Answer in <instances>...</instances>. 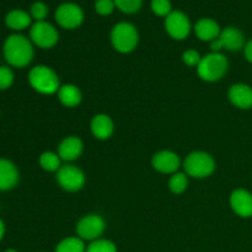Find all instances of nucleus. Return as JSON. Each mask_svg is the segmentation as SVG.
I'll list each match as a JSON object with an SVG mask.
<instances>
[{"label": "nucleus", "mask_w": 252, "mask_h": 252, "mask_svg": "<svg viewBox=\"0 0 252 252\" xmlns=\"http://www.w3.org/2000/svg\"><path fill=\"white\" fill-rule=\"evenodd\" d=\"M165 30L171 38L182 41L191 33L192 25L189 16L181 10H172L169 16L165 17Z\"/></svg>", "instance_id": "9d476101"}, {"label": "nucleus", "mask_w": 252, "mask_h": 252, "mask_svg": "<svg viewBox=\"0 0 252 252\" xmlns=\"http://www.w3.org/2000/svg\"><path fill=\"white\" fill-rule=\"evenodd\" d=\"M59 186L68 192H76L85 185V175L75 165H63L57 171Z\"/></svg>", "instance_id": "9b49d317"}, {"label": "nucleus", "mask_w": 252, "mask_h": 252, "mask_svg": "<svg viewBox=\"0 0 252 252\" xmlns=\"http://www.w3.org/2000/svg\"><path fill=\"white\" fill-rule=\"evenodd\" d=\"M2 54L10 66L19 69L25 68L33 61V43L24 34H10L2 44Z\"/></svg>", "instance_id": "f257e3e1"}, {"label": "nucleus", "mask_w": 252, "mask_h": 252, "mask_svg": "<svg viewBox=\"0 0 252 252\" xmlns=\"http://www.w3.org/2000/svg\"><path fill=\"white\" fill-rule=\"evenodd\" d=\"M189 186V176L184 172H175L171 175L169 180V189L172 193L181 194L184 193Z\"/></svg>", "instance_id": "5701e85b"}, {"label": "nucleus", "mask_w": 252, "mask_h": 252, "mask_svg": "<svg viewBox=\"0 0 252 252\" xmlns=\"http://www.w3.org/2000/svg\"><path fill=\"white\" fill-rule=\"evenodd\" d=\"M4 252H19V251L14 250V249H9V250H5Z\"/></svg>", "instance_id": "473e14b6"}, {"label": "nucleus", "mask_w": 252, "mask_h": 252, "mask_svg": "<svg viewBox=\"0 0 252 252\" xmlns=\"http://www.w3.org/2000/svg\"><path fill=\"white\" fill-rule=\"evenodd\" d=\"M229 203L236 216L241 218L252 217V193L248 189H238L231 192Z\"/></svg>", "instance_id": "ddd939ff"}, {"label": "nucleus", "mask_w": 252, "mask_h": 252, "mask_svg": "<svg viewBox=\"0 0 252 252\" xmlns=\"http://www.w3.org/2000/svg\"><path fill=\"white\" fill-rule=\"evenodd\" d=\"M38 162H39V166L48 172L58 171V170L62 167L61 165L62 159L59 158L58 153H53V152L42 153V154L39 155Z\"/></svg>", "instance_id": "4be33fe9"}, {"label": "nucleus", "mask_w": 252, "mask_h": 252, "mask_svg": "<svg viewBox=\"0 0 252 252\" xmlns=\"http://www.w3.org/2000/svg\"><path fill=\"white\" fill-rule=\"evenodd\" d=\"M152 165L157 171L165 175H174L181 166V159L171 150H161L153 155Z\"/></svg>", "instance_id": "f8f14e48"}, {"label": "nucleus", "mask_w": 252, "mask_h": 252, "mask_svg": "<svg viewBox=\"0 0 252 252\" xmlns=\"http://www.w3.org/2000/svg\"><path fill=\"white\" fill-rule=\"evenodd\" d=\"M85 252H117V246L107 239H97L86 246Z\"/></svg>", "instance_id": "b1692460"}, {"label": "nucleus", "mask_w": 252, "mask_h": 252, "mask_svg": "<svg viewBox=\"0 0 252 252\" xmlns=\"http://www.w3.org/2000/svg\"><path fill=\"white\" fill-rule=\"evenodd\" d=\"M5 230H6V228H5V223L2 221V219H0V241H1L2 238H4Z\"/></svg>", "instance_id": "2f4dec72"}, {"label": "nucleus", "mask_w": 252, "mask_h": 252, "mask_svg": "<svg viewBox=\"0 0 252 252\" xmlns=\"http://www.w3.org/2000/svg\"><path fill=\"white\" fill-rule=\"evenodd\" d=\"M29 83L34 91L42 95H53L61 88L57 73L47 65L33 66L29 73Z\"/></svg>", "instance_id": "f03ea898"}, {"label": "nucleus", "mask_w": 252, "mask_h": 252, "mask_svg": "<svg viewBox=\"0 0 252 252\" xmlns=\"http://www.w3.org/2000/svg\"><path fill=\"white\" fill-rule=\"evenodd\" d=\"M30 39L34 46L43 49H49L58 43V30L47 21L34 22L30 29Z\"/></svg>", "instance_id": "6e6552de"}, {"label": "nucleus", "mask_w": 252, "mask_h": 252, "mask_svg": "<svg viewBox=\"0 0 252 252\" xmlns=\"http://www.w3.org/2000/svg\"><path fill=\"white\" fill-rule=\"evenodd\" d=\"M244 54H245L246 61L252 64V39H250L244 47Z\"/></svg>", "instance_id": "7c9ffc66"}, {"label": "nucleus", "mask_w": 252, "mask_h": 252, "mask_svg": "<svg viewBox=\"0 0 252 252\" xmlns=\"http://www.w3.org/2000/svg\"><path fill=\"white\" fill-rule=\"evenodd\" d=\"M106 229L105 219L97 214H88L76 224V234L84 241H95L101 239Z\"/></svg>", "instance_id": "1a4fd4ad"}, {"label": "nucleus", "mask_w": 252, "mask_h": 252, "mask_svg": "<svg viewBox=\"0 0 252 252\" xmlns=\"http://www.w3.org/2000/svg\"><path fill=\"white\" fill-rule=\"evenodd\" d=\"M19 169L11 160L0 158V192L10 191L19 184Z\"/></svg>", "instance_id": "2eb2a0df"}, {"label": "nucleus", "mask_w": 252, "mask_h": 252, "mask_svg": "<svg viewBox=\"0 0 252 252\" xmlns=\"http://www.w3.org/2000/svg\"><path fill=\"white\" fill-rule=\"evenodd\" d=\"M202 57L196 49H187L182 54V62L189 66H198L199 62H201Z\"/></svg>", "instance_id": "c756f323"}, {"label": "nucleus", "mask_w": 252, "mask_h": 252, "mask_svg": "<svg viewBox=\"0 0 252 252\" xmlns=\"http://www.w3.org/2000/svg\"><path fill=\"white\" fill-rule=\"evenodd\" d=\"M86 245L79 236H69L57 245L56 252H85Z\"/></svg>", "instance_id": "412c9836"}, {"label": "nucleus", "mask_w": 252, "mask_h": 252, "mask_svg": "<svg viewBox=\"0 0 252 252\" xmlns=\"http://www.w3.org/2000/svg\"><path fill=\"white\" fill-rule=\"evenodd\" d=\"M111 43L120 53H130L139 43V32L130 22H118L111 31Z\"/></svg>", "instance_id": "7ed1b4c3"}, {"label": "nucleus", "mask_w": 252, "mask_h": 252, "mask_svg": "<svg viewBox=\"0 0 252 252\" xmlns=\"http://www.w3.org/2000/svg\"><path fill=\"white\" fill-rule=\"evenodd\" d=\"M221 30L218 22L211 17H202L194 25V33L201 41L212 42L220 34Z\"/></svg>", "instance_id": "a211bd4d"}, {"label": "nucleus", "mask_w": 252, "mask_h": 252, "mask_svg": "<svg viewBox=\"0 0 252 252\" xmlns=\"http://www.w3.org/2000/svg\"><path fill=\"white\" fill-rule=\"evenodd\" d=\"M150 7L152 11L160 17H166L172 12V4L170 0H152Z\"/></svg>", "instance_id": "a878e982"}, {"label": "nucleus", "mask_w": 252, "mask_h": 252, "mask_svg": "<svg viewBox=\"0 0 252 252\" xmlns=\"http://www.w3.org/2000/svg\"><path fill=\"white\" fill-rule=\"evenodd\" d=\"M228 98L235 107L240 110L252 108V88L248 84L238 83L229 88Z\"/></svg>", "instance_id": "4468645a"}, {"label": "nucleus", "mask_w": 252, "mask_h": 252, "mask_svg": "<svg viewBox=\"0 0 252 252\" xmlns=\"http://www.w3.org/2000/svg\"><path fill=\"white\" fill-rule=\"evenodd\" d=\"M116 9V5L113 0H96L95 1V11L101 16H108L112 14Z\"/></svg>", "instance_id": "c85d7f7f"}, {"label": "nucleus", "mask_w": 252, "mask_h": 252, "mask_svg": "<svg viewBox=\"0 0 252 252\" xmlns=\"http://www.w3.org/2000/svg\"><path fill=\"white\" fill-rule=\"evenodd\" d=\"M184 170L187 176L193 179H206L216 170V161L208 153L192 152L185 159Z\"/></svg>", "instance_id": "39448f33"}, {"label": "nucleus", "mask_w": 252, "mask_h": 252, "mask_svg": "<svg viewBox=\"0 0 252 252\" xmlns=\"http://www.w3.org/2000/svg\"><path fill=\"white\" fill-rule=\"evenodd\" d=\"M229 68V62L226 57L221 53H213L211 52L207 56L202 57L197 73L199 78L208 83H214L223 78Z\"/></svg>", "instance_id": "20e7f679"}, {"label": "nucleus", "mask_w": 252, "mask_h": 252, "mask_svg": "<svg viewBox=\"0 0 252 252\" xmlns=\"http://www.w3.org/2000/svg\"><path fill=\"white\" fill-rule=\"evenodd\" d=\"M15 81L14 70L10 65H0V91L7 90Z\"/></svg>", "instance_id": "bb28decb"}, {"label": "nucleus", "mask_w": 252, "mask_h": 252, "mask_svg": "<svg viewBox=\"0 0 252 252\" xmlns=\"http://www.w3.org/2000/svg\"><path fill=\"white\" fill-rule=\"evenodd\" d=\"M113 1L120 11L127 15L138 12L143 5V0H113Z\"/></svg>", "instance_id": "393cba45"}, {"label": "nucleus", "mask_w": 252, "mask_h": 252, "mask_svg": "<svg viewBox=\"0 0 252 252\" xmlns=\"http://www.w3.org/2000/svg\"><path fill=\"white\" fill-rule=\"evenodd\" d=\"M54 19L57 24L65 30H75L81 26L85 15L83 9L75 2H63L59 5L54 12Z\"/></svg>", "instance_id": "0eeeda50"}, {"label": "nucleus", "mask_w": 252, "mask_h": 252, "mask_svg": "<svg viewBox=\"0 0 252 252\" xmlns=\"http://www.w3.org/2000/svg\"><path fill=\"white\" fill-rule=\"evenodd\" d=\"M245 36L239 29L233 26L221 30L217 39L211 42V51L213 53H220L221 49L230 52H238L245 47Z\"/></svg>", "instance_id": "423d86ee"}, {"label": "nucleus", "mask_w": 252, "mask_h": 252, "mask_svg": "<svg viewBox=\"0 0 252 252\" xmlns=\"http://www.w3.org/2000/svg\"><path fill=\"white\" fill-rule=\"evenodd\" d=\"M90 129L94 137L100 140H106L113 134L115 123H113L112 118L108 115L98 113V115L94 116L93 120H91Z\"/></svg>", "instance_id": "f3484780"}, {"label": "nucleus", "mask_w": 252, "mask_h": 252, "mask_svg": "<svg viewBox=\"0 0 252 252\" xmlns=\"http://www.w3.org/2000/svg\"><path fill=\"white\" fill-rule=\"evenodd\" d=\"M32 17L29 12L21 9H14L5 16V25L12 31H22L32 26Z\"/></svg>", "instance_id": "6ab92c4d"}, {"label": "nucleus", "mask_w": 252, "mask_h": 252, "mask_svg": "<svg viewBox=\"0 0 252 252\" xmlns=\"http://www.w3.org/2000/svg\"><path fill=\"white\" fill-rule=\"evenodd\" d=\"M84 144L83 140L75 135L66 137L59 143L58 145V155L63 161H74L79 159L83 154Z\"/></svg>", "instance_id": "dca6fc26"}, {"label": "nucleus", "mask_w": 252, "mask_h": 252, "mask_svg": "<svg viewBox=\"0 0 252 252\" xmlns=\"http://www.w3.org/2000/svg\"><path fill=\"white\" fill-rule=\"evenodd\" d=\"M58 100L65 107H76L80 105L83 100V94L80 89L73 84H64L61 85L58 90Z\"/></svg>", "instance_id": "aec40b11"}, {"label": "nucleus", "mask_w": 252, "mask_h": 252, "mask_svg": "<svg viewBox=\"0 0 252 252\" xmlns=\"http://www.w3.org/2000/svg\"><path fill=\"white\" fill-rule=\"evenodd\" d=\"M30 15L32 19L36 20V22L46 21V17L48 16V6L43 1H34L30 9Z\"/></svg>", "instance_id": "cd10ccee"}]
</instances>
